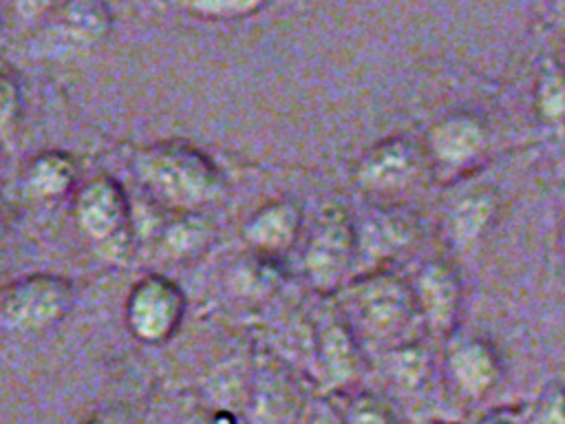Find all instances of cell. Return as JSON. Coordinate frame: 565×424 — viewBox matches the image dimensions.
Wrapping results in <instances>:
<instances>
[{
  "label": "cell",
  "instance_id": "obj_7",
  "mask_svg": "<svg viewBox=\"0 0 565 424\" xmlns=\"http://www.w3.org/2000/svg\"><path fill=\"white\" fill-rule=\"evenodd\" d=\"M353 274L360 276L384 269V263L408 250L417 236V223L404 208H373L360 223L353 221Z\"/></svg>",
  "mask_w": 565,
  "mask_h": 424
},
{
  "label": "cell",
  "instance_id": "obj_3",
  "mask_svg": "<svg viewBox=\"0 0 565 424\" xmlns=\"http://www.w3.org/2000/svg\"><path fill=\"white\" fill-rule=\"evenodd\" d=\"M353 219L340 203L324 205L305 243L302 265L307 280L320 294H335L353 274Z\"/></svg>",
  "mask_w": 565,
  "mask_h": 424
},
{
  "label": "cell",
  "instance_id": "obj_14",
  "mask_svg": "<svg viewBox=\"0 0 565 424\" xmlns=\"http://www.w3.org/2000/svg\"><path fill=\"white\" fill-rule=\"evenodd\" d=\"M247 398L249 424H296V400L287 380L274 369L260 371Z\"/></svg>",
  "mask_w": 565,
  "mask_h": 424
},
{
  "label": "cell",
  "instance_id": "obj_10",
  "mask_svg": "<svg viewBox=\"0 0 565 424\" xmlns=\"http://www.w3.org/2000/svg\"><path fill=\"white\" fill-rule=\"evenodd\" d=\"M422 320L433 331H448L455 325L461 287L457 272L444 261H428L411 285Z\"/></svg>",
  "mask_w": 565,
  "mask_h": 424
},
{
  "label": "cell",
  "instance_id": "obj_15",
  "mask_svg": "<svg viewBox=\"0 0 565 424\" xmlns=\"http://www.w3.org/2000/svg\"><path fill=\"white\" fill-rule=\"evenodd\" d=\"M494 216V197L488 190L466 192L448 214V230L457 245H470L490 225Z\"/></svg>",
  "mask_w": 565,
  "mask_h": 424
},
{
  "label": "cell",
  "instance_id": "obj_8",
  "mask_svg": "<svg viewBox=\"0 0 565 424\" xmlns=\"http://www.w3.org/2000/svg\"><path fill=\"white\" fill-rule=\"evenodd\" d=\"M422 150L406 137H388L364 150L355 163V183L366 192H397L422 172Z\"/></svg>",
  "mask_w": 565,
  "mask_h": 424
},
{
  "label": "cell",
  "instance_id": "obj_21",
  "mask_svg": "<svg viewBox=\"0 0 565 424\" xmlns=\"http://www.w3.org/2000/svg\"><path fill=\"white\" fill-rule=\"evenodd\" d=\"M269 0H183L185 9L212 20L245 18L260 11Z\"/></svg>",
  "mask_w": 565,
  "mask_h": 424
},
{
  "label": "cell",
  "instance_id": "obj_26",
  "mask_svg": "<svg viewBox=\"0 0 565 424\" xmlns=\"http://www.w3.org/2000/svg\"><path fill=\"white\" fill-rule=\"evenodd\" d=\"M86 424H128V417L121 411L108 409V411H102V413L93 415Z\"/></svg>",
  "mask_w": 565,
  "mask_h": 424
},
{
  "label": "cell",
  "instance_id": "obj_19",
  "mask_svg": "<svg viewBox=\"0 0 565 424\" xmlns=\"http://www.w3.org/2000/svg\"><path fill=\"white\" fill-rule=\"evenodd\" d=\"M428 371V356L415 342H402L391 351V373L397 384L415 389Z\"/></svg>",
  "mask_w": 565,
  "mask_h": 424
},
{
  "label": "cell",
  "instance_id": "obj_18",
  "mask_svg": "<svg viewBox=\"0 0 565 424\" xmlns=\"http://www.w3.org/2000/svg\"><path fill=\"white\" fill-rule=\"evenodd\" d=\"M110 24V13L104 0H71L64 11V29L75 42L99 40Z\"/></svg>",
  "mask_w": 565,
  "mask_h": 424
},
{
  "label": "cell",
  "instance_id": "obj_23",
  "mask_svg": "<svg viewBox=\"0 0 565 424\" xmlns=\"http://www.w3.org/2000/svg\"><path fill=\"white\" fill-rule=\"evenodd\" d=\"M530 424H565L563 417V393L558 386H550L539 400Z\"/></svg>",
  "mask_w": 565,
  "mask_h": 424
},
{
  "label": "cell",
  "instance_id": "obj_25",
  "mask_svg": "<svg viewBox=\"0 0 565 424\" xmlns=\"http://www.w3.org/2000/svg\"><path fill=\"white\" fill-rule=\"evenodd\" d=\"M305 424H344L342 413L327 400L316 402V406L309 411Z\"/></svg>",
  "mask_w": 565,
  "mask_h": 424
},
{
  "label": "cell",
  "instance_id": "obj_6",
  "mask_svg": "<svg viewBox=\"0 0 565 424\" xmlns=\"http://www.w3.org/2000/svg\"><path fill=\"white\" fill-rule=\"evenodd\" d=\"M185 311L183 292L166 276L150 274L135 283L126 300V320L141 342H163L179 327Z\"/></svg>",
  "mask_w": 565,
  "mask_h": 424
},
{
  "label": "cell",
  "instance_id": "obj_1",
  "mask_svg": "<svg viewBox=\"0 0 565 424\" xmlns=\"http://www.w3.org/2000/svg\"><path fill=\"white\" fill-rule=\"evenodd\" d=\"M130 168L139 186L163 208L199 212L212 203L223 179L216 166L188 144H157L132 155Z\"/></svg>",
  "mask_w": 565,
  "mask_h": 424
},
{
  "label": "cell",
  "instance_id": "obj_16",
  "mask_svg": "<svg viewBox=\"0 0 565 424\" xmlns=\"http://www.w3.org/2000/svg\"><path fill=\"white\" fill-rule=\"evenodd\" d=\"M75 166L73 161L62 152H44L33 159V163L26 170L24 179V192L29 197L49 199L66 192L73 183Z\"/></svg>",
  "mask_w": 565,
  "mask_h": 424
},
{
  "label": "cell",
  "instance_id": "obj_22",
  "mask_svg": "<svg viewBox=\"0 0 565 424\" xmlns=\"http://www.w3.org/2000/svg\"><path fill=\"white\" fill-rule=\"evenodd\" d=\"M344 424H391L386 409L373 395H358L342 415Z\"/></svg>",
  "mask_w": 565,
  "mask_h": 424
},
{
  "label": "cell",
  "instance_id": "obj_13",
  "mask_svg": "<svg viewBox=\"0 0 565 424\" xmlns=\"http://www.w3.org/2000/svg\"><path fill=\"white\" fill-rule=\"evenodd\" d=\"M316 327V360L329 386H342L355 375L353 329L340 316H324Z\"/></svg>",
  "mask_w": 565,
  "mask_h": 424
},
{
  "label": "cell",
  "instance_id": "obj_9",
  "mask_svg": "<svg viewBox=\"0 0 565 424\" xmlns=\"http://www.w3.org/2000/svg\"><path fill=\"white\" fill-rule=\"evenodd\" d=\"M488 126L475 113H450L428 130V155L446 170L466 168L488 148Z\"/></svg>",
  "mask_w": 565,
  "mask_h": 424
},
{
  "label": "cell",
  "instance_id": "obj_4",
  "mask_svg": "<svg viewBox=\"0 0 565 424\" xmlns=\"http://www.w3.org/2000/svg\"><path fill=\"white\" fill-rule=\"evenodd\" d=\"M73 303V287L53 274H31L0 289V325L35 331L55 325Z\"/></svg>",
  "mask_w": 565,
  "mask_h": 424
},
{
  "label": "cell",
  "instance_id": "obj_27",
  "mask_svg": "<svg viewBox=\"0 0 565 424\" xmlns=\"http://www.w3.org/2000/svg\"><path fill=\"white\" fill-rule=\"evenodd\" d=\"M479 424H505V422H501V420H497V417H486V420H481Z\"/></svg>",
  "mask_w": 565,
  "mask_h": 424
},
{
  "label": "cell",
  "instance_id": "obj_12",
  "mask_svg": "<svg viewBox=\"0 0 565 424\" xmlns=\"http://www.w3.org/2000/svg\"><path fill=\"white\" fill-rule=\"evenodd\" d=\"M448 371L466 398H481L499 378V360L486 340L463 338L448 349Z\"/></svg>",
  "mask_w": 565,
  "mask_h": 424
},
{
  "label": "cell",
  "instance_id": "obj_5",
  "mask_svg": "<svg viewBox=\"0 0 565 424\" xmlns=\"http://www.w3.org/2000/svg\"><path fill=\"white\" fill-rule=\"evenodd\" d=\"M79 227L108 258L126 256L132 241V216L124 188L110 177L86 183L75 203Z\"/></svg>",
  "mask_w": 565,
  "mask_h": 424
},
{
  "label": "cell",
  "instance_id": "obj_24",
  "mask_svg": "<svg viewBox=\"0 0 565 424\" xmlns=\"http://www.w3.org/2000/svg\"><path fill=\"white\" fill-rule=\"evenodd\" d=\"M18 88L11 80L0 77V130H4L18 113Z\"/></svg>",
  "mask_w": 565,
  "mask_h": 424
},
{
  "label": "cell",
  "instance_id": "obj_20",
  "mask_svg": "<svg viewBox=\"0 0 565 424\" xmlns=\"http://www.w3.org/2000/svg\"><path fill=\"white\" fill-rule=\"evenodd\" d=\"M536 110L545 121H558L563 115V77L554 62H545L536 82Z\"/></svg>",
  "mask_w": 565,
  "mask_h": 424
},
{
  "label": "cell",
  "instance_id": "obj_2",
  "mask_svg": "<svg viewBox=\"0 0 565 424\" xmlns=\"http://www.w3.org/2000/svg\"><path fill=\"white\" fill-rule=\"evenodd\" d=\"M335 294L353 327L373 342H408L404 336L422 320L411 285L386 269L360 274Z\"/></svg>",
  "mask_w": 565,
  "mask_h": 424
},
{
  "label": "cell",
  "instance_id": "obj_11",
  "mask_svg": "<svg viewBox=\"0 0 565 424\" xmlns=\"http://www.w3.org/2000/svg\"><path fill=\"white\" fill-rule=\"evenodd\" d=\"M302 216L294 201L278 199L258 208L243 225V239L263 254L287 252L300 234Z\"/></svg>",
  "mask_w": 565,
  "mask_h": 424
},
{
  "label": "cell",
  "instance_id": "obj_17",
  "mask_svg": "<svg viewBox=\"0 0 565 424\" xmlns=\"http://www.w3.org/2000/svg\"><path fill=\"white\" fill-rule=\"evenodd\" d=\"M210 223L203 214L183 212L161 234V250L172 258H183L199 252L210 239Z\"/></svg>",
  "mask_w": 565,
  "mask_h": 424
}]
</instances>
